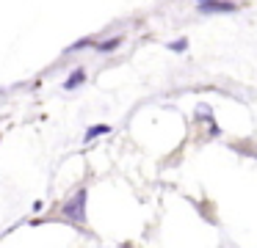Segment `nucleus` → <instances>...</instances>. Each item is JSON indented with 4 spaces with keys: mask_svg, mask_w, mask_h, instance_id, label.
<instances>
[{
    "mask_svg": "<svg viewBox=\"0 0 257 248\" xmlns=\"http://www.w3.org/2000/svg\"><path fill=\"white\" fill-rule=\"evenodd\" d=\"M61 215L69 220V223H83V218H86V190H78L72 198H67L64 201V207H61Z\"/></svg>",
    "mask_w": 257,
    "mask_h": 248,
    "instance_id": "1",
    "label": "nucleus"
},
{
    "mask_svg": "<svg viewBox=\"0 0 257 248\" xmlns=\"http://www.w3.org/2000/svg\"><path fill=\"white\" fill-rule=\"evenodd\" d=\"M238 11V3L232 0H199V14H232Z\"/></svg>",
    "mask_w": 257,
    "mask_h": 248,
    "instance_id": "2",
    "label": "nucleus"
},
{
    "mask_svg": "<svg viewBox=\"0 0 257 248\" xmlns=\"http://www.w3.org/2000/svg\"><path fill=\"white\" fill-rule=\"evenodd\" d=\"M83 80H86V72H83V69H75L72 75L67 77V83H64V88H67V91H72V88L83 86Z\"/></svg>",
    "mask_w": 257,
    "mask_h": 248,
    "instance_id": "3",
    "label": "nucleus"
},
{
    "mask_svg": "<svg viewBox=\"0 0 257 248\" xmlns=\"http://www.w3.org/2000/svg\"><path fill=\"white\" fill-rule=\"evenodd\" d=\"M105 132H111V124H97L91 130H86V141H94V138L105 135Z\"/></svg>",
    "mask_w": 257,
    "mask_h": 248,
    "instance_id": "4",
    "label": "nucleus"
},
{
    "mask_svg": "<svg viewBox=\"0 0 257 248\" xmlns=\"http://www.w3.org/2000/svg\"><path fill=\"white\" fill-rule=\"evenodd\" d=\"M119 44H122V36L108 39V42H100V44H97V50H100V53H111V50H116Z\"/></svg>",
    "mask_w": 257,
    "mask_h": 248,
    "instance_id": "5",
    "label": "nucleus"
},
{
    "mask_svg": "<svg viewBox=\"0 0 257 248\" xmlns=\"http://www.w3.org/2000/svg\"><path fill=\"white\" fill-rule=\"evenodd\" d=\"M83 47H94V39H80V42H75L72 47H69V53H75V50H83Z\"/></svg>",
    "mask_w": 257,
    "mask_h": 248,
    "instance_id": "6",
    "label": "nucleus"
},
{
    "mask_svg": "<svg viewBox=\"0 0 257 248\" xmlns=\"http://www.w3.org/2000/svg\"><path fill=\"white\" fill-rule=\"evenodd\" d=\"M185 47H188V39H180V42H172V44H169V50H174V53H183Z\"/></svg>",
    "mask_w": 257,
    "mask_h": 248,
    "instance_id": "7",
    "label": "nucleus"
}]
</instances>
